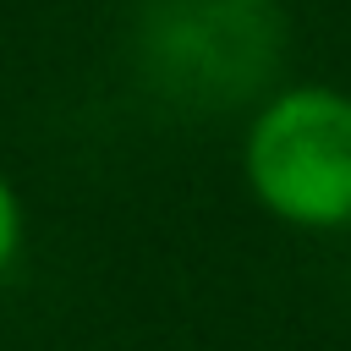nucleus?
<instances>
[{
  "label": "nucleus",
  "instance_id": "obj_1",
  "mask_svg": "<svg viewBox=\"0 0 351 351\" xmlns=\"http://www.w3.org/2000/svg\"><path fill=\"white\" fill-rule=\"evenodd\" d=\"M241 181L291 230H351V88L285 82L269 93L241 132Z\"/></svg>",
  "mask_w": 351,
  "mask_h": 351
},
{
  "label": "nucleus",
  "instance_id": "obj_2",
  "mask_svg": "<svg viewBox=\"0 0 351 351\" xmlns=\"http://www.w3.org/2000/svg\"><path fill=\"white\" fill-rule=\"evenodd\" d=\"M22 241H27V214H22V192L16 181L0 170V280L16 269L22 258Z\"/></svg>",
  "mask_w": 351,
  "mask_h": 351
}]
</instances>
